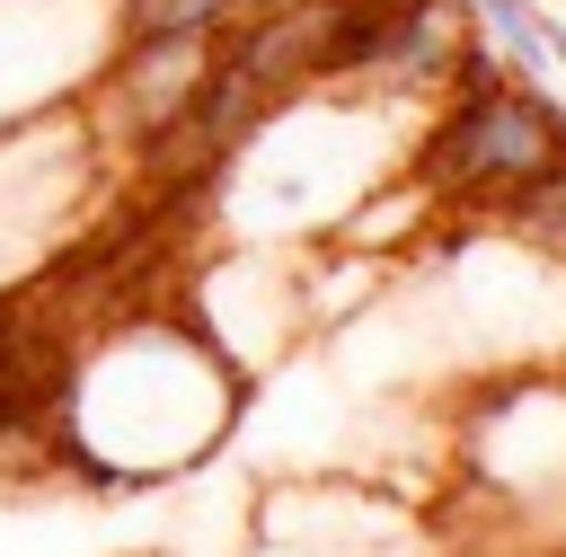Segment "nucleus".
<instances>
[{
    "label": "nucleus",
    "instance_id": "nucleus-1",
    "mask_svg": "<svg viewBox=\"0 0 566 557\" xmlns=\"http://www.w3.org/2000/svg\"><path fill=\"white\" fill-rule=\"evenodd\" d=\"M248 389L256 380L195 327L186 301L115 309L88 345H71V380H62L44 469H62L88 495L177 486L239 433Z\"/></svg>",
    "mask_w": 566,
    "mask_h": 557
},
{
    "label": "nucleus",
    "instance_id": "nucleus-2",
    "mask_svg": "<svg viewBox=\"0 0 566 557\" xmlns=\"http://www.w3.org/2000/svg\"><path fill=\"white\" fill-rule=\"evenodd\" d=\"M557 159H566V106L548 97V80L504 71V53L486 35H469L451 88L433 97V115L407 150V168L442 195V212H495L504 195H522Z\"/></svg>",
    "mask_w": 566,
    "mask_h": 557
},
{
    "label": "nucleus",
    "instance_id": "nucleus-3",
    "mask_svg": "<svg viewBox=\"0 0 566 557\" xmlns=\"http://www.w3.org/2000/svg\"><path fill=\"white\" fill-rule=\"evenodd\" d=\"M460 469L504 522L566 513V371L486 380L460 407Z\"/></svg>",
    "mask_w": 566,
    "mask_h": 557
},
{
    "label": "nucleus",
    "instance_id": "nucleus-4",
    "mask_svg": "<svg viewBox=\"0 0 566 557\" xmlns=\"http://www.w3.org/2000/svg\"><path fill=\"white\" fill-rule=\"evenodd\" d=\"M469 35H478L469 0H380L336 88L380 97V106H433V97L451 88Z\"/></svg>",
    "mask_w": 566,
    "mask_h": 557
},
{
    "label": "nucleus",
    "instance_id": "nucleus-5",
    "mask_svg": "<svg viewBox=\"0 0 566 557\" xmlns=\"http://www.w3.org/2000/svg\"><path fill=\"white\" fill-rule=\"evenodd\" d=\"M469 18H478V35L504 53V71H522V80L566 71V18H548L539 0H469Z\"/></svg>",
    "mask_w": 566,
    "mask_h": 557
},
{
    "label": "nucleus",
    "instance_id": "nucleus-6",
    "mask_svg": "<svg viewBox=\"0 0 566 557\" xmlns=\"http://www.w3.org/2000/svg\"><path fill=\"white\" fill-rule=\"evenodd\" d=\"M495 221H504V239H513L522 256L566 265V159H557L548 177H531L522 195H504V203H495Z\"/></svg>",
    "mask_w": 566,
    "mask_h": 557
},
{
    "label": "nucleus",
    "instance_id": "nucleus-7",
    "mask_svg": "<svg viewBox=\"0 0 566 557\" xmlns=\"http://www.w3.org/2000/svg\"><path fill=\"white\" fill-rule=\"evenodd\" d=\"M239 0H115L124 35H230Z\"/></svg>",
    "mask_w": 566,
    "mask_h": 557
}]
</instances>
